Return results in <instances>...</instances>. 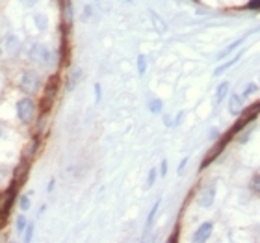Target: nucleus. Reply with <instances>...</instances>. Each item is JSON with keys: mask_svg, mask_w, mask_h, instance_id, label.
I'll list each match as a JSON object with an SVG mask.
<instances>
[{"mask_svg": "<svg viewBox=\"0 0 260 243\" xmlns=\"http://www.w3.org/2000/svg\"><path fill=\"white\" fill-rule=\"evenodd\" d=\"M156 169H151V171H149V179H147V187H151L153 186V184H155V180H156Z\"/></svg>", "mask_w": 260, "mask_h": 243, "instance_id": "4be33fe9", "label": "nucleus"}, {"mask_svg": "<svg viewBox=\"0 0 260 243\" xmlns=\"http://www.w3.org/2000/svg\"><path fill=\"white\" fill-rule=\"evenodd\" d=\"M242 104H244V97H240L238 93H232L231 100H229V110H231V114H234V115L242 114Z\"/></svg>", "mask_w": 260, "mask_h": 243, "instance_id": "6e6552de", "label": "nucleus"}, {"mask_svg": "<svg viewBox=\"0 0 260 243\" xmlns=\"http://www.w3.org/2000/svg\"><path fill=\"white\" fill-rule=\"evenodd\" d=\"M259 114H260V104H251L247 110H242V117L232 124V128L229 130V136L232 137L234 134H238L240 130H244L253 119H257V115Z\"/></svg>", "mask_w": 260, "mask_h": 243, "instance_id": "f257e3e1", "label": "nucleus"}, {"mask_svg": "<svg viewBox=\"0 0 260 243\" xmlns=\"http://www.w3.org/2000/svg\"><path fill=\"white\" fill-rule=\"evenodd\" d=\"M212 229H214V225H212V223H203V225L197 229L195 234H193V242H199V243L206 242L212 234Z\"/></svg>", "mask_w": 260, "mask_h": 243, "instance_id": "423d86ee", "label": "nucleus"}, {"mask_svg": "<svg viewBox=\"0 0 260 243\" xmlns=\"http://www.w3.org/2000/svg\"><path fill=\"white\" fill-rule=\"evenodd\" d=\"M138 69H140L141 76H143V74H145V71H147V60H145V56H143V54H140V56H138Z\"/></svg>", "mask_w": 260, "mask_h": 243, "instance_id": "4468645a", "label": "nucleus"}, {"mask_svg": "<svg viewBox=\"0 0 260 243\" xmlns=\"http://www.w3.org/2000/svg\"><path fill=\"white\" fill-rule=\"evenodd\" d=\"M19 47H21V45L17 41V37H11V36L7 37V50H9V52H17Z\"/></svg>", "mask_w": 260, "mask_h": 243, "instance_id": "ddd939ff", "label": "nucleus"}, {"mask_svg": "<svg viewBox=\"0 0 260 243\" xmlns=\"http://www.w3.org/2000/svg\"><path fill=\"white\" fill-rule=\"evenodd\" d=\"M35 22H37V30H45L47 28V19L41 17V15H35Z\"/></svg>", "mask_w": 260, "mask_h": 243, "instance_id": "6ab92c4d", "label": "nucleus"}, {"mask_svg": "<svg viewBox=\"0 0 260 243\" xmlns=\"http://www.w3.org/2000/svg\"><path fill=\"white\" fill-rule=\"evenodd\" d=\"M95 100H97V102H100V86H95Z\"/></svg>", "mask_w": 260, "mask_h": 243, "instance_id": "393cba45", "label": "nucleus"}, {"mask_svg": "<svg viewBox=\"0 0 260 243\" xmlns=\"http://www.w3.org/2000/svg\"><path fill=\"white\" fill-rule=\"evenodd\" d=\"M80 76H82V72H80V71H78V69H77V71H75V76H71L69 86H67V87H69V89H73V87L77 86V80L80 78Z\"/></svg>", "mask_w": 260, "mask_h": 243, "instance_id": "412c9836", "label": "nucleus"}, {"mask_svg": "<svg viewBox=\"0 0 260 243\" xmlns=\"http://www.w3.org/2000/svg\"><path fill=\"white\" fill-rule=\"evenodd\" d=\"M39 84H41V80H39V76H37L35 72L28 71V72H24V74H22L21 89L26 95H34L35 91L39 89Z\"/></svg>", "mask_w": 260, "mask_h": 243, "instance_id": "7ed1b4c3", "label": "nucleus"}, {"mask_svg": "<svg viewBox=\"0 0 260 243\" xmlns=\"http://www.w3.org/2000/svg\"><path fill=\"white\" fill-rule=\"evenodd\" d=\"M214 197H216V187L214 186L204 187L201 197H199V204H201L203 208H210L212 202H214Z\"/></svg>", "mask_w": 260, "mask_h": 243, "instance_id": "0eeeda50", "label": "nucleus"}, {"mask_svg": "<svg viewBox=\"0 0 260 243\" xmlns=\"http://www.w3.org/2000/svg\"><path fill=\"white\" fill-rule=\"evenodd\" d=\"M229 82H221L218 87V91H216V102H221V100L227 99V93H229Z\"/></svg>", "mask_w": 260, "mask_h": 243, "instance_id": "1a4fd4ad", "label": "nucleus"}, {"mask_svg": "<svg viewBox=\"0 0 260 243\" xmlns=\"http://www.w3.org/2000/svg\"><path fill=\"white\" fill-rule=\"evenodd\" d=\"M21 2L24 4V6H34L37 0H21Z\"/></svg>", "mask_w": 260, "mask_h": 243, "instance_id": "bb28decb", "label": "nucleus"}, {"mask_svg": "<svg viewBox=\"0 0 260 243\" xmlns=\"http://www.w3.org/2000/svg\"><path fill=\"white\" fill-rule=\"evenodd\" d=\"M0 134H2V132H0Z\"/></svg>", "mask_w": 260, "mask_h": 243, "instance_id": "c756f323", "label": "nucleus"}, {"mask_svg": "<svg viewBox=\"0 0 260 243\" xmlns=\"http://www.w3.org/2000/svg\"><path fill=\"white\" fill-rule=\"evenodd\" d=\"M26 225H28V219H26L24 215H19V217H17V232H24Z\"/></svg>", "mask_w": 260, "mask_h": 243, "instance_id": "dca6fc26", "label": "nucleus"}, {"mask_svg": "<svg viewBox=\"0 0 260 243\" xmlns=\"http://www.w3.org/2000/svg\"><path fill=\"white\" fill-rule=\"evenodd\" d=\"M32 232H34V223H28L26 229H24V242H30V240H32Z\"/></svg>", "mask_w": 260, "mask_h": 243, "instance_id": "f3484780", "label": "nucleus"}, {"mask_svg": "<svg viewBox=\"0 0 260 243\" xmlns=\"http://www.w3.org/2000/svg\"><path fill=\"white\" fill-rule=\"evenodd\" d=\"M17 117H19V121L24 122V124H30V122L34 121L35 117V104L34 100L30 99V95H26L24 99H21L17 102Z\"/></svg>", "mask_w": 260, "mask_h": 243, "instance_id": "f03ea898", "label": "nucleus"}, {"mask_svg": "<svg viewBox=\"0 0 260 243\" xmlns=\"http://www.w3.org/2000/svg\"><path fill=\"white\" fill-rule=\"evenodd\" d=\"M246 7L251 11H260V0H249Z\"/></svg>", "mask_w": 260, "mask_h": 243, "instance_id": "a211bd4d", "label": "nucleus"}, {"mask_svg": "<svg viewBox=\"0 0 260 243\" xmlns=\"http://www.w3.org/2000/svg\"><path fill=\"white\" fill-rule=\"evenodd\" d=\"M240 45H242V39H238V41H236V43H232L231 47H229V49H225V50H223V52H221V54H219V58H225L227 54H229V52H232V50L236 49V47H240Z\"/></svg>", "mask_w": 260, "mask_h": 243, "instance_id": "aec40b11", "label": "nucleus"}, {"mask_svg": "<svg viewBox=\"0 0 260 243\" xmlns=\"http://www.w3.org/2000/svg\"><path fill=\"white\" fill-rule=\"evenodd\" d=\"M251 191L260 195V175H255L253 179H251Z\"/></svg>", "mask_w": 260, "mask_h": 243, "instance_id": "2eb2a0df", "label": "nucleus"}, {"mask_svg": "<svg viewBox=\"0 0 260 243\" xmlns=\"http://www.w3.org/2000/svg\"><path fill=\"white\" fill-rule=\"evenodd\" d=\"M30 58L35 60V61H39V63H47L50 56H49L47 47H43V45H34L32 50H30Z\"/></svg>", "mask_w": 260, "mask_h": 243, "instance_id": "39448f33", "label": "nucleus"}, {"mask_svg": "<svg viewBox=\"0 0 260 243\" xmlns=\"http://www.w3.org/2000/svg\"><path fill=\"white\" fill-rule=\"evenodd\" d=\"M229 141H231V136H229V134H225V136L219 139L218 143L214 145V149H212L210 152L206 154V158H204L203 164H201V169H204V167H208V165H210L212 162H214V160H216V158H218L219 154L223 152V149H225V145L229 143Z\"/></svg>", "mask_w": 260, "mask_h": 243, "instance_id": "20e7f679", "label": "nucleus"}, {"mask_svg": "<svg viewBox=\"0 0 260 243\" xmlns=\"http://www.w3.org/2000/svg\"><path fill=\"white\" fill-rule=\"evenodd\" d=\"M19 206H21V210H28L30 208L28 197H21V199H19Z\"/></svg>", "mask_w": 260, "mask_h": 243, "instance_id": "5701e85b", "label": "nucleus"}, {"mask_svg": "<svg viewBox=\"0 0 260 243\" xmlns=\"http://www.w3.org/2000/svg\"><path fill=\"white\" fill-rule=\"evenodd\" d=\"M160 175H162V177H166V175H168V162H166V160H164L162 164H160Z\"/></svg>", "mask_w": 260, "mask_h": 243, "instance_id": "b1692460", "label": "nucleus"}, {"mask_svg": "<svg viewBox=\"0 0 260 243\" xmlns=\"http://www.w3.org/2000/svg\"><path fill=\"white\" fill-rule=\"evenodd\" d=\"M158 208H160V200H156L155 206H153V210H151V214H149V219H147V225H145V229H149V227L153 225V221H155V215H156V212H158Z\"/></svg>", "mask_w": 260, "mask_h": 243, "instance_id": "f8f14e48", "label": "nucleus"}, {"mask_svg": "<svg viewBox=\"0 0 260 243\" xmlns=\"http://www.w3.org/2000/svg\"><path fill=\"white\" fill-rule=\"evenodd\" d=\"M128 2H130V0H128Z\"/></svg>", "mask_w": 260, "mask_h": 243, "instance_id": "c85d7f7f", "label": "nucleus"}, {"mask_svg": "<svg viewBox=\"0 0 260 243\" xmlns=\"http://www.w3.org/2000/svg\"><path fill=\"white\" fill-rule=\"evenodd\" d=\"M255 89H257V86H255V84H253V86H249V87H247V89H246V93H244V95H249V93H253Z\"/></svg>", "mask_w": 260, "mask_h": 243, "instance_id": "cd10ccee", "label": "nucleus"}, {"mask_svg": "<svg viewBox=\"0 0 260 243\" xmlns=\"http://www.w3.org/2000/svg\"><path fill=\"white\" fill-rule=\"evenodd\" d=\"M188 164V158H184L182 162H180V165H178V173H182V169H184V165Z\"/></svg>", "mask_w": 260, "mask_h": 243, "instance_id": "a878e982", "label": "nucleus"}, {"mask_svg": "<svg viewBox=\"0 0 260 243\" xmlns=\"http://www.w3.org/2000/svg\"><path fill=\"white\" fill-rule=\"evenodd\" d=\"M238 60H240V54H236V56L232 58V60H229V61H227V63L219 65L218 69H216V71H214V76H219V74H223V72H225L227 69H229V67H232V65L236 63V61H238Z\"/></svg>", "mask_w": 260, "mask_h": 243, "instance_id": "9d476101", "label": "nucleus"}, {"mask_svg": "<svg viewBox=\"0 0 260 243\" xmlns=\"http://www.w3.org/2000/svg\"><path fill=\"white\" fill-rule=\"evenodd\" d=\"M149 110L153 112V114H160L162 112V100L160 99H155L149 102Z\"/></svg>", "mask_w": 260, "mask_h": 243, "instance_id": "9b49d317", "label": "nucleus"}]
</instances>
